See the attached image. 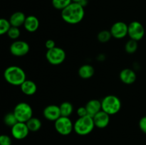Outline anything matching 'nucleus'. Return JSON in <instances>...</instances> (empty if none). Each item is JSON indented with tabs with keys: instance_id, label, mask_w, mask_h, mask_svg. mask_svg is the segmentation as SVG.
<instances>
[{
	"instance_id": "nucleus-8",
	"label": "nucleus",
	"mask_w": 146,
	"mask_h": 145,
	"mask_svg": "<svg viewBox=\"0 0 146 145\" xmlns=\"http://www.w3.org/2000/svg\"><path fill=\"white\" fill-rule=\"evenodd\" d=\"M145 28L141 22L133 21L128 25V36L130 39L139 41L145 36Z\"/></svg>"
},
{
	"instance_id": "nucleus-12",
	"label": "nucleus",
	"mask_w": 146,
	"mask_h": 145,
	"mask_svg": "<svg viewBox=\"0 0 146 145\" xmlns=\"http://www.w3.org/2000/svg\"><path fill=\"white\" fill-rule=\"evenodd\" d=\"M43 115L47 120L55 122L61 117L59 106L56 105H47L43 110Z\"/></svg>"
},
{
	"instance_id": "nucleus-21",
	"label": "nucleus",
	"mask_w": 146,
	"mask_h": 145,
	"mask_svg": "<svg viewBox=\"0 0 146 145\" xmlns=\"http://www.w3.org/2000/svg\"><path fill=\"white\" fill-rule=\"evenodd\" d=\"M60 111H61V115L63 117H69L70 115H72L74 112V106L71 102L66 101L62 102L59 105Z\"/></svg>"
},
{
	"instance_id": "nucleus-26",
	"label": "nucleus",
	"mask_w": 146,
	"mask_h": 145,
	"mask_svg": "<svg viewBox=\"0 0 146 145\" xmlns=\"http://www.w3.org/2000/svg\"><path fill=\"white\" fill-rule=\"evenodd\" d=\"M11 26L9 20L4 18H0V36L7 34Z\"/></svg>"
},
{
	"instance_id": "nucleus-7",
	"label": "nucleus",
	"mask_w": 146,
	"mask_h": 145,
	"mask_svg": "<svg viewBox=\"0 0 146 145\" xmlns=\"http://www.w3.org/2000/svg\"><path fill=\"white\" fill-rule=\"evenodd\" d=\"M66 52L60 47H54L52 49L47 50L46 53V58L50 64L58 65L63 63L66 59Z\"/></svg>"
},
{
	"instance_id": "nucleus-13",
	"label": "nucleus",
	"mask_w": 146,
	"mask_h": 145,
	"mask_svg": "<svg viewBox=\"0 0 146 145\" xmlns=\"http://www.w3.org/2000/svg\"><path fill=\"white\" fill-rule=\"evenodd\" d=\"M93 119L95 127L99 129H104L109 125L110 115L104 111L101 110L93 117Z\"/></svg>"
},
{
	"instance_id": "nucleus-29",
	"label": "nucleus",
	"mask_w": 146,
	"mask_h": 145,
	"mask_svg": "<svg viewBox=\"0 0 146 145\" xmlns=\"http://www.w3.org/2000/svg\"><path fill=\"white\" fill-rule=\"evenodd\" d=\"M140 129L146 134V116H143L140 119L138 122Z\"/></svg>"
},
{
	"instance_id": "nucleus-11",
	"label": "nucleus",
	"mask_w": 146,
	"mask_h": 145,
	"mask_svg": "<svg viewBox=\"0 0 146 145\" xmlns=\"http://www.w3.org/2000/svg\"><path fill=\"white\" fill-rule=\"evenodd\" d=\"M110 32L115 39H122L128 36V24L123 21H117L111 26Z\"/></svg>"
},
{
	"instance_id": "nucleus-15",
	"label": "nucleus",
	"mask_w": 146,
	"mask_h": 145,
	"mask_svg": "<svg viewBox=\"0 0 146 145\" xmlns=\"http://www.w3.org/2000/svg\"><path fill=\"white\" fill-rule=\"evenodd\" d=\"M24 27L28 32H35L39 27V20L34 15L28 16L24 21Z\"/></svg>"
},
{
	"instance_id": "nucleus-28",
	"label": "nucleus",
	"mask_w": 146,
	"mask_h": 145,
	"mask_svg": "<svg viewBox=\"0 0 146 145\" xmlns=\"http://www.w3.org/2000/svg\"><path fill=\"white\" fill-rule=\"evenodd\" d=\"M11 138L7 134H0V145H11Z\"/></svg>"
},
{
	"instance_id": "nucleus-4",
	"label": "nucleus",
	"mask_w": 146,
	"mask_h": 145,
	"mask_svg": "<svg viewBox=\"0 0 146 145\" xmlns=\"http://www.w3.org/2000/svg\"><path fill=\"white\" fill-rule=\"evenodd\" d=\"M101 102L102 110L109 115H113L118 113L122 106L119 98L113 95H106L103 98Z\"/></svg>"
},
{
	"instance_id": "nucleus-1",
	"label": "nucleus",
	"mask_w": 146,
	"mask_h": 145,
	"mask_svg": "<svg viewBox=\"0 0 146 145\" xmlns=\"http://www.w3.org/2000/svg\"><path fill=\"white\" fill-rule=\"evenodd\" d=\"M84 7L77 2H71L61 11L62 19L67 24L72 25L79 24L84 19Z\"/></svg>"
},
{
	"instance_id": "nucleus-17",
	"label": "nucleus",
	"mask_w": 146,
	"mask_h": 145,
	"mask_svg": "<svg viewBox=\"0 0 146 145\" xmlns=\"http://www.w3.org/2000/svg\"><path fill=\"white\" fill-rule=\"evenodd\" d=\"M26 18L27 16L22 11H16L11 14L9 21L11 26L19 28L21 26H24Z\"/></svg>"
},
{
	"instance_id": "nucleus-25",
	"label": "nucleus",
	"mask_w": 146,
	"mask_h": 145,
	"mask_svg": "<svg viewBox=\"0 0 146 145\" xmlns=\"http://www.w3.org/2000/svg\"><path fill=\"white\" fill-rule=\"evenodd\" d=\"M71 2L72 0H52V5L56 9L62 11Z\"/></svg>"
},
{
	"instance_id": "nucleus-24",
	"label": "nucleus",
	"mask_w": 146,
	"mask_h": 145,
	"mask_svg": "<svg viewBox=\"0 0 146 145\" xmlns=\"http://www.w3.org/2000/svg\"><path fill=\"white\" fill-rule=\"evenodd\" d=\"M111 38H112V36H111V32H110V30L109 31H108V30H102L97 35V39L101 43L108 42L111 40Z\"/></svg>"
},
{
	"instance_id": "nucleus-3",
	"label": "nucleus",
	"mask_w": 146,
	"mask_h": 145,
	"mask_svg": "<svg viewBox=\"0 0 146 145\" xmlns=\"http://www.w3.org/2000/svg\"><path fill=\"white\" fill-rule=\"evenodd\" d=\"M95 127L93 117L90 115L78 117L74 123V131L78 135H88Z\"/></svg>"
},
{
	"instance_id": "nucleus-31",
	"label": "nucleus",
	"mask_w": 146,
	"mask_h": 145,
	"mask_svg": "<svg viewBox=\"0 0 146 145\" xmlns=\"http://www.w3.org/2000/svg\"><path fill=\"white\" fill-rule=\"evenodd\" d=\"M45 47L47 50L52 49L54 47H56V43L54 40L48 39L45 42Z\"/></svg>"
},
{
	"instance_id": "nucleus-22",
	"label": "nucleus",
	"mask_w": 146,
	"mask_h": 145,
	"mask_svg": "<svg viewBox=\"0 0 146 145\" xmlns=\"http://www.w3.org/2000/svg\"><path fill=\"white\" fill-rule=\"evenodd\" d=\"M3 120H4V123L5 124V125L10 127H12L14 125H16L18 122V120H17V117H15L13 112L6 114Z\"/></svg>"
},
{
	"instance_id": "nucleus-6",
	"label": "nucleus",
	"mask_w": 146,
	"mask_h": 145,
	"mask_svg": "<svg viewBox=\"0 0 146 145\" xmlns=\"http://www.w3.org/2000/svg\"><path fill=\"white\" fill-rule=\"evenodd\" d=\"M54 128L59 134L69 135L74 131V123L68 117H60L54 122Z\"/></svg>"
},
{
	"instance_id": "nucleus-10",
	"label": "nucleus",
	"mask_w": 146,
	"mask_h": 145,
	"mask_svg": "<svg viewBox=\"0 0 146 145\" xmlns=\"http://www.w3.org/2000/svg\"><path fill=\"white\" fill-rule=\"evenodd\" d=\"M30 131L25 122H18L11 127V136L17 140H21L27 137Z\"/></svg>"
},
{
	"instance_id": "nucleus-18",
	"label": "nucleus",
	"mask_w": 146,
	"mask_h": 145,
	"mask_svg": "<svg viewBox=\"0 0 146 145\" xmlns=\"http://www.w3.org/2000/svg\"><path fill=\"white\" fill-rule=\"evenodd\" d=\"M21 90L24 95H33L36 93L37 90V85L33 80H26L21 85H20Z\"/></svg>"
},
{
	"instance_id": "nucleus-32",
	"label": "nucleus",
	"mask_w": 146,
	"mask_h": 145,
	"mask_svg": "<svg viewBox=\"0 0 146 145\" xmlns=\"http://www.w3.org/2000/svg\"><path fill=\"white\" fill-rule=\"evenodd\" d=\"M78 4H81L83 7H85L86 6H87V4H88V0H81V1L78 2Z\"/></svg>"
},
{
	"instance_id": "nucleus-14",
	"label": "nucleus",
	"mask_w": 146,
	"mask_h": 145,
	"mask_svg": "<svg viewBox=\"0 0 146 145\" xmlns=\"http://www.w3.org/2000/svg\"><path fill=\"white\" fill-rule=\"evenodd\" d=\"M119 78L123 83L125 85H131L135 82L137 75L133 70L131 68H124L120 72Z\"/></svg>"
},
{
	"instance_id": "nucleus-33",
	"label": "nucleus",
	"mask_w": 146,
	"mask_h": 145,
	"mask_svg": "<svg viewBox=\"0 0 146 145\" xmlns=\"http://www.w3.org/2000/svg\"><path fill=\"white\" fill-rule=\"evenodd\" d=\"M80 1H81V0H72V2H77V3H78Z\"/></svg>"
},
{
	"instance_id": "nucleus-2",
	"label": "nucleus",
	"mask_w": 146,
	"mask_h": 145,
	"mask_svg": "<svg viewBox=\"0 0 146 145\" xmlns=\"http://www.w3.org/2000/svg\"><path fill=\"white\" fill-rule=\"evenodd\" d=\"M4 78L10 85L20 86L27 80V75L21 67L11 65L7 67L4 71Z\"/></svg>"
},
{
	"instance_id": "nucleus-23",
	"label": "nucleus",
	"mask_w": 146,
	"mask_h": 145,
	"mask_svg": "<svg viewBox=\"0 0 146 145\" xmlns=\"http://www.w3.org/2000/svg\"><path fill=\"white\" fill-rule=\"evenodd\" d=\"M138 48V41H134V40L132 39L128 40L125 45V51H126V53L129 54H133L136 52Z\"/></svg>"
},
{
	"instance_id": "nucleus-20",
	"label": "nucleus",
	"mask_w": 146,
	"mask_h": 145,
	"mask_svg": "<svg viewBox=\"0 0 146 145\" xmlns=\"http://www.w3.org/2000/svg\"><path fill=\"white\" fill-rule=\"evenodd\" d=\"M26 123H27V125L30 132H38L41 128V125H42L41 121L38 118L35 117H32Z\"/></svg>"
},
{
	"instance_id": "nucleus-9",
	"label": "nucleus",
	"mask_w": 146,
	"mask_h": 145,
	"mask_svg": "<svg viewBox=\"0 0 146 145\" xmlns=\"http://www.w3.org/2000/svg\"><path fill=\"white\" fill-rule=\"evenodd\" d=\"M30 46L27 42L21 40H16L9 47L10 53L14 56L22 57L29 52Z\"/></svg>"
},
{
	"instance_id": "nucleus-30",
	"label": "nucleus",
	"mask_w": 146,
	"mask_h": 145,
	"mask_svg": "<svg viewBox=\"0 0 146 145\" xmlns=\"http://www.w3.org/2000/svg\"><path fill=\"white\" fill-rule=\"evenodd\" d=\"M76 114L78 116V117H84V116H86V115H88V112H87V110H86V108L85 106L84 107L82 106L78 107L76 110Z\"/></svg>"
},
{
	"instance_id": "nucleus-16",
	"label": "nucleus",
	"mask_w": 146,
	"mask_h": 145,
	"mask_svg": "<svg viewBox=\"0 0 146 145\" xmlns=\"http://www.w3.org/2000/svg\"><path fill=\"white\" fill-rule=\"evenodd\" d=\"M85 107L86 108L88 115L91 117H94L98 112L102 110V108H101V102L96 99L90 100L87 102L86 105H85Z\"/></svg>"
},
{
	"instance_id": "nucleus-19",
	"label": "nucleus",
	"mask_w": 146,
	"mask_h": 145,
	"mask_svg": "<svg viewBox=\"0 0 146 145\" xmlns=\"http://www.w3.org/2000/svg\"><path fill=\"white\" fill-rule=\"evenodd\" d=\"M94 72H95L94 68L90 64L82 65L78 71V73L80 78L84 80H87L92 78L93 75H94Z\"/></svg>"
},
{
	"instance_id": "nucleus-27",
	"label": "nucleus",
	"mask_w": 146,
	"mask_h": 145,
	"mask_svg": "<svg viewBox=\"0 0 146 145\" xmlns=\"http://www.w3.org/2000/svg\"><path fill=\"white\" fill-rule=\"evenodd\" d=\"M7 34L10 39L16 41V40H18V38H19L20 35H21V31H20L19 28H18V27L11 26Z\"/></svg>"
},
{
	"instance_id": "nucleus-5",
	"label": "nucleus",
	"mask_w": 146,
	"mask_h": 145,
	"mask_svg": "<svg viewBox=\"0 0 146 145\" xmlns=\"http://www.w3.org/2000/svg\"><path fill=\"white\" fill-rule=\"evenodd\" d=\"M14 115L18 122H27L33 117V109L29 104L21 102L17 104L14 108Z\"/></svg>"
}]
</instances>
